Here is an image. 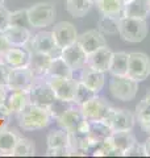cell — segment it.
<instances>
[{"label": "cell", "mask_w": 150, "mask_h": 158, "mask_svg": "<svg viewBox=\"0 0 150 158\" xmlns=\"http://www.w3.org/2000/svg\"><path fill=\"white\" fill-rule=\"evenodd\" d=\"M53 116L48 107L37 106L33 103H28L23 108V111L17 113L19 127L23 131H40L49 127L53 123Z\"/></svg>", "instance_id": "cell-1"}, {"label": "cell", "mask_w": 150, "mask_h": 158, "mask_svg": "<svg viewBox=\"0 0 150 158\" xmlns=\"http://www.w3.org/2000/svg\"><path fill=\"white\" fill-rule=\"evenodd\" d=\"M149 28L145 19L121 16L119 19V34L124 41L137 44L144 41L148 36Z\"/></svg>", "instance_id": "cell-2"}, {"label": "cell", "mask_w": 150, "mask_h": 158, "mask_svg": "<svg viewBox=\"0 0 150 158\" xmlns=\"http://www.w3.org/2000/svg\"><path fill=\"white\" fill-rule=\"evenodd\" d=\"M28 9V17L32 28L42 29L52 25L56 20L57 11L53 3L50 2H41L31 6Z\"/></svg>", "instance_id": "cell-3"}, {"label": "cell", "mask_w": 150, "mask_h": 158, "mask_svg": "<svg viewBox=\"0 0 150 158\" xmlns=\"http://www.w3.org/2000/svg\"><path fill=\"white\" fill-rule=\"evenodd\" d=\"M112 96L121 102H131L138 92V82L128 75H112L109 81Z\"/></svg>", "instance_id": "cell-4"}, {"label": "cell", "mask_w": 150, "mask_h": 158, "mask_svg": "<svg viewBox=\"0 0 150 158\" xmlns=\"http://www.w3.org/2000/svg\"><path fill=\"white\" fill-rule=\"evenodd\" d=\"M136 121L137 118L133 112H131L129 110H124V108H113V107L109 108L107 116L103 120V123H106L113 132L132 131Z\"/></svg>", "instance_id": "cell-5"}, {"label": "cell", "mask_w": 150, "mask_h": 158, "mask_svg": "<svg viewBox=\"0 0 150 158\" xmlns=\"http://www.w3.org/2000/svg\"><path fill=\"white\" fill-rule=\"evenodd\" d=\"M29 99L31 103L42 107H50L56 102V94H54L52 86L49 85L46 77L36 78L29 88Z\"/></svg>", "instance_id": "cell-6"}, {"label": "cell", "mask_w": 150, "mask_h": 158, "mask_svg": "<svg viewBox=\"0 0 150 158\" xmlns=\"http://www.w3.org/2000/svg\"><path fill=\"white\" fill-rule=\"evenodd\" d=\"M150 75V58L148 54L133 52L128 54V77L142 82Z\"/></svg>", "instance_id": "cell-7"}, {"label": "cell", "mask_w": 150, "mask_h": 158, "mask_svg": "<svg viewBox=\"0 0 150 158\" xmlns=\"http://www.w3.org/2000/svg\"><path fill=\"white\" fill-rule=\"evenodd\" d=\"M59 127L66 129L67 132L87 129L88 121L81 111V107L77 104H71L61 116L56 120Z\"/></svg>", "instance_id": "cell-8"}, {"label": "cell", "mask_w": 150, "mask_h": 158, "mask_svg": "<svg viewBox=\"0 0 150 158\" xmlns=\"http://www.w3.org/2000/svg\"><path fill=\"white\" fill-rule=\"evenodd\" d=\"M29 50L31 52H38V53H45L54 57L61 56V49L57 46L56 40H54L53 32L48 31H41L32 36L31 41H29Z\"/></svg>", "instance_id": "cell-9"}, {"label": "cell", "mask_w": 150, "mask_h": 158, "mask_svg": "<svg viewBox=\"0 0 150 158\" xmlns=\"http://www.w3.org/2000/svg\"><path fill=\"white\" fill-rule=\"evenodd\" d=\"M49 85L52 86L56 98L59 100L73 103L75 91H77L78 81L74 78H56V77H46Z\"/></svg>", "instance_id": "cell-10"}, {"label": "cell", "mask_w": 150, "mask_h": 158, "mask_svg": "<svg viewBox=\"0 0 150 158\" xmlns=\"http://www.w3.org/2000/svg\"><path fill=\"white\" fill-rule=\"evenodd\" d=\"M111 106L100 96H94L88 102L83 103L81 106V111L87 118V121H103L107 116Z\"/></svg>", "instance_id": "cell-11"}, {"label": "cell", "mask_w": 150, "mask_h": 158, "mask_svg": "<svg viewBox=\"0 0 150 158\" xmlns=\"http://www.w3.org/2000/svg\"><path fill=\"white\" fill-rule=\"evenodd\" d=\"M34 79H36V77H34V74L28 66L11 69L8 74V79H7V87L12 88V90L29 91Z\"/></svg>", "instance_id": "cell-12"}, {"label": "cell", "mask_w": 150, "mask_h": 158, "mask_svg": "<svg viewBox=\"0 0 150 158\" xmlns=\"http://www.w3.org/2000/svg\"><path fill=\"white\" fill-rule=\"evenodd\" d=\"M2 63L11 69L27 67L31 61V50L25 46H11L6 53L0 56Z\"/></svg>", "instance_id": "cell-13"}, {"label": "cell", "mask_w": 150, "mask_h": 158, "mask_svg": "<svg viewBox=\"0 0 150 158\" xmlns=\"http://www.w3.org/2000/svg\"><path fill=\"white\" fill-rule=\"evenodd\" d=\"M28 103H31L28 91L8 88L2 108L7 112V115H12V113L13 115H17L20 111H23V108L27 106Z\"/></svg>", "instance_id": "cell-14"}, {"label": "cell", "mask_w": 150, "mask_h": 158, "mask_svg": "<svg viewBox=\"0 0 150 158\" xmlns=\"http://www.w3.org/2000/svg\"><path fill=\"white\" fill-rule=\"evenodd\" d=\"M61 57L63 61L73 69V71H78L86 66L87 54L83 49L79 46L78 42H74L71 45L61 49Z\"/></svg>", "instance_id": "cell-15"}, {"label": "cell", "mask_w": 150, "mask_h": 158, "mask_svg": "<svg viewBox=\"0 0 150 158\" xmlns=\"http://www.w3.org/2000/svg\"><path fill=\"white\" fill-rule=\"evenodd\" d=\"M53 36L56 40V44L59 49L66 48L71 44L77 42L78 38V32L71 23L69 21H59L57 23L53 28Z\"/></svg>", "instance_id": "cell-16"}, {"label": "cell", "mask_w": 150, "mask_h": 158, "mask_svg": "<svg viewBox=\"0 0 150 158\" xmlns=\"http://www.w3.org/2000/svg\"><path fill=\"white\" fill-rule=\"evenodd\" d=\"M70 156H86L91 149V141L87 129L69 132Z\"/></svg>", "instance_id": "cell-17"}, {"label": "cell", "mask_w": 150, "mask_h": 158, "mask_svg": "<svg viewBox=\"0 0 150 158\" xmlns=\"http://www.w3.org/2000/svg\"><path fill=\"white\" fill-rule=\"evenodd\" d=\"M77 42L86 52V54H90L107 45L106 37L99 29H91V31H87L82 34H78Z\"/></svg>", "instance_id": "cell-18"}, {"label": "cell", "mask_w": 150, "mask_h": 158, "mask_svg": "<svg viewBox=\"0 0 150 158\" xmlns=\"http://www.w3.org/2000/svg\"><path fill=\"white\" fill-rule=\"evenodd\" d=\"M112 54H113V52L108 48V45L100 48V49H98V50L87 54L86 66L92 67V69H95V70L107 73L108 69H109V63H111Z\"/></svg>", "instance_id": "cell-19"}, {"label": "cell", "mask_w": 150, "mask_h": 158, "mask_svg": "<svg viewBox=\"0 0 150 158\" xmlns=\"http://www.w3.org/2000/svg\"><path fill=\"white\" fill-rule=\"evenodd\" d=\"M103 71L95 70L92 67L84 66L81 70V77H79L78 81L82 82L84 86H87L88 88H91L94 92L99 94L103 90L104 83H106V77H104Z\"/></svg>", "instance_id": "cell-20"}, {"label": "cell", "mask_w": 150, "mask_h": 158, "mask_svg": "<svg viewBox=\"0 0 150 158\" xmlns=\"http://www.w3.org/2000/svg\"><path fill=\"white\" fill-rule=\"evenodd\" d=\"M7 41L12 46H27L32 38V31L21 27L8 25L7 29L3 32Z\"/></svg>", "instance_id": "cell-21"}, {"label": "cell", "mask_w": 150, "mask_h": 158, "mask_svg": "<svg viewBox=\"0 0 150 158\" xmlns=\"http://www.w3.org/2000/svg\"><path fill=\"white\" fill-rule=\"evenodd\" d=\"M53 57L45 53H38V52H31V61H29V69L32 70L36 78L45 77L48 73L49 65L52 62Z\"/></svg>", "instance_id": "cell-22"}, {"label": "cell", "mask_w": 150, "mask_h": 158, "mask_svg": "<svg viewBox=\"0 0 150 158\" xmlns=\"http://www.w3.org/2000/svg\"><path fill=\"white\" fill-rule=\"evenodd\" d=\"M87 132H88V137H90V141H91V148H92L94 145L109 138L113 131L103 121H88Z\"/></svg>", "instance_id": "cell-23"}, {"label": "cell", "mask_w": 150, "mask_h": 158, "mask_svg": "<svg viewBox=\"0 0 150 158\" xmlns=\"http://www.w3.org/2000/svg\"><path fill=\"white\" fill-rule=\"evenodd\" d=\"M150 15V0H127L124 3V16L145 19Z\"/></svg>", "instance_id": "cell-24"}, {"label": "cell", "mask_w": 150, "mask_h": 158, "mask_svg": "<svg viewBox=\"0 0 150 158\" xmlns=\"http://www.w3.org/2000/svg\"><path fill=\"white\" fill-rule=\"evenodd\" d=\"M109 141H111V144L113 145L115 149H117L123 156L134 142H137L136 136L132 133V131L112 132V135L109 136Z\"/></svg>", "instance_id": "cell-25"}, {"label": "cell", "mask_w": 150, "mask_h": 158, "mask_svg": "<svg viewBox=\"0 0 150 158\" xmlns=\"http://www.w3.org/2000/svg\"><path fill=\"white\" fill-rule=\"evenodd\" d=\"M19 136L7 127L0 128V156H12V152L19 141Z\"/></svg>", "instance_id": "cell-26"}, {"label": "cell", "mask_w": 150, "mask_h": 158, "mask_svg": "<svg viewBox=\"0 0 150 158\" xmlns=\"http://www.w3.org/2000/svg\"><path fill=\"white\" fill-rule=\"evenodd\" d=\"M45 77H56V78H74V71L61 56L54 57L52 59Z\"/></svg>", "instance_id": "cell-27"}, {"label": "cell", "mask_w": 150, "mask_h": 158, "mask_svg": "<svg viewBox=\"0 0 150 158\" xmlns=\"http://www.w3.org/2000/svg\"><path fill=\"white\" fill-rule=\"evenodd\" d=\"M95 6L99 12L106 16H112L120 19L124 16V2L123 0H98Z\"/></svg>", "instance_id": "cell-28"}, {"label": "cell", "mask_w": 150, "mask_h": 158, "mask_svg": "<svg viewBox=\"0 0 150 158\" xmlns=\"http://www.w3.org/2000/svg\"><path fill=\"white\" fill-rule=\"evenodd\" d=\"M128 54L125 52H116L112 54L108 71L111 75H128Z\"/></svg>", "instance_id": "cell-29"}, {"label": "cell", "mask_w": 150, "mask_h": 158, "mask_svg": "<svg viewBox=\"0 0 150 158\" xmlns=\"http://www.w3.org/2000/svg\"><path fill=\"white\" fill-rule=\"evenodd\" d=\"M94 4L90 0H66V9L73 17H83L90 12Z\"/></svg>", "instance_id": "cell-30"}, {"label": "cell", "mask_w": 150, "mask_h": 158, "mask_svg": "<svg viewBox=\"0 0 150 158\" xmlns=\"http://www.w3.org/2000/svg\"><path fill=\"white\" fill-rule=\"evenodd\" d=\"M48 148H63L69 146V132L63 128L53 129L48 135Z\"/></svg>", "instance_id": "cell-31"}, {"label": "cell", "mask_w": 150, "mask_h": 158, "mask_svg": "<svg viewBox=\"0 0 150 158\" xmlns=\"http://www.w3.org/2000/svg\"><path fill=\"white\" fill-rule=\"evenodd\" d=\"M98 29L104 36H106V34H109V36L117 34L119 33V19L102 15V17H100L98 21Z\"/></svg>", "instance_id": "cell-32"}, {"label": "cell", "mask_w": 150, "mask_h": 158, "mask_svg": "<svg viewBox=\"0 0 150 158\" xmlns=\"http://www.w3.org/2000/svg\"><path fill=\"white\" fill-rule=\"evenodd\" d=\"M36 154V146H34V142L29 138H24L20 137L16 146L12 152V156L16 157H27V156H34Z\"/></svg>", "instance_id": "cell-33"}, {"label": "cell", "mask_w": 150, "mask_h": 158, "mask_svg": "<svg viewBox=\"0 0 150 158\" xmlns=\"http://www.w3.org/2000/svg\"><path fill=\"white\" fill-rule=\"evenodd\" d=\"M90 150H92V154L95 157H117V156H123L117 149H115L113 145L111 144L109 138H107L106 141L99 142V144L94 145Z\"/></svg>", "instance_id": "cell-34"}, {"label": "cell", "mask_w": 150, "mask_h": 158, "mask_svg": "<svg viewBox=\"0 0 150 158\" xmlns=\"http://www.w3.org/2000/svg\"><path fill=\"white\" fill-rule=\"evenodd\" d=\"M9 25L21 27L32 31L33 28L31 25V23H29L28 9H17V11L11 12V15H9Z\"/></svg>", "instance_id": "cell-35"}, {"label": "cell", "mask_w": 150, "mask_h": 158, "mask_svg": "<svg viewBox=\"0 0 150 158\" xmlns=\"http://www.w3.org/2000/svg\"><path fill=\"white\" fill-rule=\"evenodd\" d=\"M98 94L94 92L91 88H88L87 86H84L82 82L78 81V86H77V91H75V96H74V104H77L81 107L83 103L88 102L90 99H92L94 96H96Z\"/></svg>", "instance_id": "cell-36"}, {"label": "cell", "mask_w": 150, "mask_h": 158, "mask_svg": "<svg viewBox=\"0 0 150 158\" xmlns=\"http://www.w3.org/2000/svg\"><path fill=\"white\" fill-rule=\"evenodd\" d=\"M134 115H136L137 121H141V120L150 117V102L144 98L136 106V113Z\"/></svg>", "instance_id": "cell-37"}, {"label": "cell", "mask_w": 150, "mask_h": 158, "mask_svg": "<svg viewBox=\"0 0 150 158\" xmlns=\"http://www.w3.org/2000/svg\"><path fill=\"white\" fill-rule=\"evenodd\" d=\"M124 156H134V157H142V156H145V157H146V152H145L144 144L134 142V144L124 153Z\"/></svg>", "instance_id": "cell-38"}, {"label": "cell", "mask_w": 150, "mask_h": 158, "mask_svg": "<svg viewBox=\"0 0 150 158\" xmlns=\"http://www.w3.org/2000/svg\"><path fill=\"white\" fill-rule=\"evenodd\" d=\"M9 15L11 12L6 7L0 6V32H4L9 25Z\"/></svg>", "instance_id": "cell-39"}, {"label": "cell", "mask_w": 150, "mask_h": 158, "mask_svg": "<svg viewBox=\"0 0 150 158\" xmlns=\"http://www.w3.org/2000/svg\"><path fill=\"white\" fill-rule=\"evenodd\" d=\"M46 156L48 157H58V156H70V149L69 146H63V148H48L46 150Z\"/></svg>", "instance_id": "cell-40"}, {"label": "cell", "mask_w": 150, "mask_h": 158, "mask_svg": "<svg viewBox=\"0 0 150 158\" xmlns=\"http://www.w3.org/2000/svg\"><path fill=\"white\" fill-rule=\"evenodd\" d=\"M11 67H8L4 63H0V85H7V79Z\"/></svg>", "instance_id": "cell-41"}, {"label": "cell", "mask_w": 150, "mask_h": 158, "mask_svg": "<svg viewBox=\"0 0 150 158\" xmlns=\"http://www.w3.org/2000/svg\"><path fill=\"white\" fill-rule=\"evenodd\" d=\"M11 46H12V45L7 41V38H6V36L3 34V32H0V56H2L3 53H6Z\"/></svg>", "instance_id": "cell-42"}, {"label": "cell", "mask_w": 150, "mask_h": 158, "mask_svg": "<svg viewBox=\"0 0 150 158\" xmlns=\"http://www.w3.org/2000/svg\"><path fill=\"white\" fill-rule=\"evenodd\" d=\"M140 123V125H141V128L148 133V135H150V117L148 118H145V120H141V121H138Z\"/></svg>", "instance_id": "cell-43"}, {"label": "cell", "mask_w": 150, "mask_h": 158, "mask_svg": "<svg viewBox=\"0 0 150 158\" xmlns=\"http://www.w3.org/2000/svg\"><path fill=\"white\" fill-rule=\"evenodd\" d=\"M7 90H8L7 85H0V107H2L4 103V99H6V95H7Z\"/></svg>", "instance_id": "cell-44"}, {"label": "cell", "mask_w": 150, "mask_h": 158, "mask_svg": "<svg viewBox=\"0 0 150 158\" xmlns=\"http://www.w3.org/2000/svg\"><path fill=\"white\" fill-rule=\"evenodd\" d=\"M144 146H145V152H146V157H150V135L146 140H145Z\"/></svg>", "instance_id": "cell-45"}, {"label": "cell", "mask_w": 150, "mask_h": 158, "mask_svg": "<svg viewBox=\"0 0 150 158\" xmlns=\"http://www.w3.org/2000/svg\"><path fill=\"white\" fill-rule=\"evenodd\" d=\"M145 99H146V100H149L150 102V88L148 90V92H146V95H145Z\"/></svg>", "instance_id": "cell-46"}, {"label": "cell", "mask_w": 150, "mask_h": 158, "mask_svg": "<svg viewBox=\"0 0 150 158\" xmlns=\"http://www.w3.org/2000/svg\"><path fill=\"white\" fill-rule=\"evenodd\" d=\"M90 2H91V3L94 4V6H95V4H96V2H98V0H90Z\"/></svg>", "instance_id": "cell-47"}, {"label": "cell", "mask_w": 150, "mask_h": 158, "mask_svg": "<svg viewBox=\"0 0 150 158\" xmlns=\"http://www.w3.org/2000/svg\"><path fill=\"white\" fill-rule=\"evenodd\" d=\"M4 2H6V0H0V6H4Z\"/></svg>", "instance_id": "cell-48"}, {"label": "cell", "mask_w": 150, "mask_h": 158, "mask_svg": "<svg viewBox=\"0 0 150 158\" xmlns=\"http://www.w3.org/2000/svg\"><path fill=\"white\" fill-rule=\"evenodd\" d=\"M123 2H124V3H125V2H127V0H123Z\"/></svg>", "instance_id": "cell-49"}, {"label": "cell", "mask_w": 150, "mask_h": 158, "mask_svg": "<svg viewBox=\"0 0 150 158\" xmlns=\"http://www.w3.org/2000/svg\"><path fill=\"white\" fill-rule=\"evenodd\" d=\"M0 63H2V59H0Z\"/></svg>", "instance_id": "cell-50"}]
</instances>
